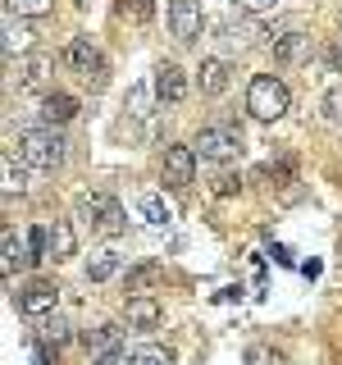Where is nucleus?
Instances as JSON below:
<instances>
[{"label":"nucleus","instance_id":"obj_1","mask_svg":"<svg viewBox=\"0 0 342 365\" xmlns=\"http://www.w3.org/2000/svg\"><path fill=\"white\" fill-rule=\"evenodd\" d=\"M19 155L23 165L32 169H60L64 165V137L51 128V123H28L19 133Z\"/></svg>","mask_w":342,"mask_h":365},{"label":"nucleus","instance_id":"obj_2","mask_svg":"<svg viewBox=\"0 0 342 365\" xmlns=\"http://www.w3.org/2000/svg\"><path fill=\"white\" fill-rule=\"evenodd\" d=\"M247 110H251V119L274 123V119H283V114L292 110V96H288V87H283L274 73H256L247 83Z\"/></svg>","mask_w":342,"mask_h":365},{"label":"nucleus","instance_id":"obj_3","mask_svg":"<svg viewBox=\"0 0 342 365\" xmlns=\"http://www.w3.org/2000/svg\"><path fill=\"white\" fill-rule=\"evenodd\" d=\"M78 220H87L91 233H105V237H119L123 228H128L123 205L114 197H105V192H83V197H78Z\"/></svg>","mask_w":342,"mask_h":365},{"label":"nucleus","instance_id":"obj_4","mask_svg":"<svg viewBox=\"0 0 342 365\" xmlns=\"http://www.w3.org/2000/svg\"><path fill=\"white\" fill-rule=\"evenodd\" d=\"M242 128L237 123H205V128L197 133V142H192V151H197L201 160H214V165H228V160L242 155Z\"/></svg>","mask_w":342,"mask_h":365},{"label":"nucleus","instance_id":"obj_5","mask_svg":"<svg viewBox=\"0 0 342 365\" xmlns=\"http://www.w3.org/2000/svg\"><path fill=\"white\" fill-rule=\"evenodd\" d=\"M260 37H265V28L251 14H237V9H228V14L214 23V41H219L224 51H251V46H260Z\"/></svg>","mask_w":342,"mask_h":365},{"label":"nucleus","instance_id":"obj_6","mask_svg":"<svg viewBox=\"0 0 342 365\" xmlns=\"http://www.w3.org/2000/svg\"><path fill=\"white\" fill-rule=\"evenodd\" d=\"M64 64L73 68V73L83 78L91 91L105 87V60H100V51L91 46V37H73V41H68L64 46Z\"/></svg>","mask_w":342,"mask_h":365},{"label":"nucleus","instance_id":"obj_7","mask_svg":"<svg viewBox=\"0 0 342 365\" xmlns=\"http://www.w3.org/2000/svg\"><path fill=\"white\" fill-rule=\"evenodd\" d=\"M169 32H174L182 46L201 41V32H205L201 0H169Z\"/></svg>","mask_w":342,"mask_h":365},{"label":"nucleus","instance_id":"obj_8","mask_svg":"<svg viewBox=\"0 0 342 365\" xmlns=\"http://www.w3.org/2000/svg\"><path fill=\"white\" fill-rule=\"evenodd\" d=\"M14 306H19V315H28V319H46L55 306H60V292H55V283L37 279V283H28L23 292H14Z\"/></svg>","mask_w":342,"mask_h":365},{"label":"nucleus","instance_id":"obj_9","mask_svg":"<svg viewBox=\"0 0 342 365\" xmlns=\"http://www.w3.org/2000/svg\"><path fill=\"white\" fill-rule=\"evenodd\" d=\"M269 51H274L279 64H306L315 55V37L306 28H288V32H279V37L269 41Z\"/></svg>","mask_w":342,"mask_h":365},{"label":"nucleus","instance_id":"obj_10","mask_svg":"<svg viewBox=\"0 0 342 365\" xmlns=\"http://www.w3.org/2000/svg\"><path fill=\"white\" fill-rule=\"evenodd\" d=\"M192 182H197V151L192 146H169L165 151V187L182 192Z\"/></svg>","mask_w":342,"mask_h":365},{"label":"nucleus","instance_id":"obj_11","mask_svg":"<svg viewBox=\"0 0 342 365\" xmlns=\"http://www.w3.org/2000/svg\"><path fill=\"white\" fill-rule=\"evenodd\" d=\"M151 87H155V96L165 101V106H178V101L187 96V73H182L174 60H160V64H155Z\"/></svg>","mask_w":342,"mask_h":365},{"label":"nucleus","instance_id":"obj_12","mask_svg":"<svg viewBox=\"0 0 342 365\" xmlns=\"http://www.w3.org/2000/svg\"><path fill=\"white\" fill-rule=\"evenodd\" d=\"M78 256V233H73V224L68 220H55V224H46V260H73Z\"/></svg>","mask_w":342,"mask_h":365},{"label":"nucleus","instance_id":"obj_13","mask_svg":"<svg viewBox=\"0 0 342 365\" xmlns=\"http://www.w3.org/2000/svg\"><path fill=\"white\" fill-rule=\"evenodd\" d=\"M123 319H128V329H137V334H151L160 319H165V306H160L155 297H128Z\"/></svg>","mask_w":342,"mask_h":365},{"label":"nucleus","instance_id":"obj_14","mask_svg":"<svg viewBox=\"0 0 342 365\" xmlns=\"http://www.w3.org/2000/svg\"><path fill=\"white\" fill-rule=\"evenodd\" d=\"M51 68L55 60L46 51H32L28 60L19 64V91H46V83H51Z\"/></svg>","mask_w":342,"mask_h":365},{"label":"nucleus","instance_id":"obj_15","mask_svg":"<svg viewBox=\"0 0 342 365\" xmlns=\"http://www.w3.org/2000/svg\"><path fill=\"white\" fill-rule=\"evenodd\" d=\"M137 220H142L146 228H174V205H169L165 197H160V192H142V197H137Z\"/></svg>","mask_w":342,"mask_h":365},{"label":"nucleus","instance_id":"obj_16","mask_svg":"<svg viewBox=\"0 0 342 365\" xmlns=\"http://www.w3.org/2000/svg\"><path fill=\"white\" fill-rule=\"evenodd\" d=\"M68 119H78V96H68V91H46L41 96V123L60 128Z\"/></svg>","mask_w":342,"mask_h":365},{"label":"nucleus","instance_id":"obj_17","mask_svg":"<svg viewBox=\"0 0 342 365\" xmlns=\"http://www.w3.org/2000/svg\"><path fill=\"white\" fill-rule=\"evenodd\" d=\"M83 347L87 356H105V351H119L123 347V329L119 324H96V329H83Z\"/></svg>","mask_w":342,"mask_h":365},{"label":"nucleus","instance_id":"obj_18","mask_svg":"<svg viewBox=\"0 0 342 365\" xmlns=\"http://www.w3.org/2000/svg\"><path fill=\"white\" fill-rule=\"evenodd\" d=\"M0 251H5V274L28 269V265H32V247L23 242V237H19L9 224H5V233H0Z\"/></svg>","mask_w":342,"mask_h":365},{"label":"nucleus","instance_id":"obj_19","mask_svg":"<svg viewBox=\"0 0 342 365\" xmlns=\"http://www.w3.org/2000/svg\"><path fill=\"white\" fill-rule=\"evenodd\" d=\"M197 87H201V96H224L228 91V64L224 60H201Z\"/></svg>","mask_w":342,"mask_h":365},{"label":"nucleus","instance_id":"obj_20","mask_svg":"<svg viewBox=\"0 0 342 365\" xmlns=\"http://www.w3.org/2000/svg\"><path fill=\"white\" fill-rule=\"evenodd\" d=\"M123 269V256L119 251H96V256H87V265H83V274H87V283H105V279H114V274Z\"/></svg>","mask_w":342,"mask_h":365},{"label":"nucleus","instance_id":"obj_21","mask_svg":"<svg viewBox=\"0 0 342 365\" xmlns=\"http://www.w3.org/2000/svg\"><path fill=\"white\" fill-rule=\"evenodd\" d=\"M23 51H32V32H28V23H23L19 14H5V55L14 60V55Z\"/></svg>","mask_w":342,"mask_h":365},{"label":"nucleus","instance_id":"obj_22","mask_svg":"<svg viewBox=\"0 0 342 365\" xmlns=\"http://www.w3.org/2000/svg\"><path fill=\"white\" fill-rule=\"evenodd\" d=\"M28 178H32V165H19V155L5 151V197L28 192Z\"/></svg>","mask_w":342,"mask_h":365},{"label":"nucleus","instance_id":"obj_23","mask_svg":"<svg viewBox=\"0 0 342 365\" xmlns=\"http://www.w3.org/2000/svg\"><path fill=\"white\" fill-rule=\"evenodd\" d=\"M160 279H165V269H160L155 260H151V265H137V269H128V292L133 297H151V288Z\"/></svg>","mask_w":342,"mask_h":365},{"label":"nucleus","instance_id":"obj_24","mask_svg":"<svg viewBox=\"0 0 342 365\" xmlns=\"http://www.w3.org/2000/svg\"><path fill=\"white\" fill-rule=\"evenodd\" d=\"M128 365H174V351L155 347V342H142V347L128 351Z\"/></svg>","mask_w":342,"mask_h":365},{"label":"nucleus","instance_id":"obj_25","mask_svg":"<svg viewBox=\"0 0 342 365\" xmlns=\"http://www.w3.org/2000/svg\"><path fill=\"white\" fill-rule=\"evenodd\" d=\"M319 114H324L328 128L342 133V87H328V91H324V101H319Z\"/></svg>","mask_w":342,"mask_h":365},{"label":"nucleus","instance_id":"obj_26","mask_svg":"<svg viewBox=\"0 0 342 365\" xmlns=\"http://www.w3.org/2000/svg\"><path fill=\"white\" fill-rule=\"evenodd\" d=\"M55 0H5V14H19V19H37V14H51Z\"/></svg>","mask_w":342,"mask_h":365},{"label":"nucleus","instance_id":"obj_27","mask_svg":"<svg viewBox=\"0 0 342 365\" xmlns=\"http://www.w3.org/2000/svg\"><path fill=\"white\" fill-rule=\"evenodd\" d=\"M151 101H160L155 87H133L128 91V114L133 119H146V114H151Z\"/></svg>","mask_w":342,"mask_h":365},{"label":"nucleus","instance_id":"obj_28","mask_svg":"<svg viewBox=\"0 0 342 365\" xmlns=\"http://www.w3.org/2000/svg\"><path fill=\"white\" fill-rule=\"evenodd\" d=\"M237 14H251V19H265V14H279L283 0H233Z\"/></svg>","mask_w":342,"mask_h":365},{"label":"nucleus","instance_id":"obj_29","mask_svg":"<svg viewBox=\"0 0 342 365\" xmlns=\"http://www.w3.org/2000/svg\"><path fill=\"white\" fill-rule=\"evenodd\" d=\"M210 192H214V197H233V192H242V174H237V169H219L214 182H210Z\"/></svg>","mask_w":342,"mask_h":365},{"label":"nucleus","instance_id":"obj_30","mask_svg":"<svg viewBox=\"0 0 342 365\" xmlns=\"http://www.w3.org/2000/svg\"><path fill=\"white\" fill-rule=\"evenodd\" d=\"M119 14L133 19V23H146L155 14V0H119Z\"/></svg>","mask_w":342,"mask_h":365},{"label":"nucleus","instance_id":"obj_31","mask_svg":"<svg viewBox=\"0 0 342 365\" xmlns=\"http://www.w3.org/2000/svg\"><path fill=\"white\" fill-rule=\"evenodd\" d=\"M247 365H283V356L274 347H265V342H256V347H247V356H242Z\"/></svg>","mask_w":342,"mask_h":365},{"label":"nucleus","instance_id":"obj_32","mask_svg":"<svg viewBox=\"0 0 342 365\" xmlns=\"http://www.w3.org/2000/svg\"><path fill=\"white\" fill-rule=\"evenodd\" d=\"M41 338L51 342V347H64V342H68V324H64V319H46Z\"/></svg>","mask_w":342,"mask_h":365},{"label":"nucleus","instance_id":"obj_33","mask_svg":"<svg viewBox=\"0 0 342 365\" xmlns=\"http://www.w3.org/2000/svg\"><path fill=\"white\" fill-rule=\"evenodd\" d=\"M91 365H128V347H119V351H105V356H96Z\"/></svg>","mask_w":342,"mask_h":365},{"label":"nucleus","instance_id":"obj_34","mask_svg":"<svg viewBox=\"0 0 342 365\" xmlns=\"http://www.w3.org/2000/svg\"><path fill=\"white\" fill-rule=\"evenodd\" d=\"M338 251H342V242H338Z\"/></svg>","mask_w":342,"mask_h":365}]
</instances>
